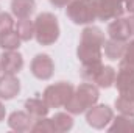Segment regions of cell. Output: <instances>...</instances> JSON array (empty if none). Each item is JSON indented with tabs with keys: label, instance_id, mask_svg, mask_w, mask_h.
Returning <instances> with one entry per match:
<instances>
[{
	"label": "cell",
	"instance_id": "cell-1",
	"mask_svg": "<svg viewBox=\"0 0 134 133\" xmlns=\"http://www.w3.org/2000/svg\"><path fill=\"white\" fill-rule=\"evenodd\" d=\"M104 45L103 32L97 27H87L83 30L80 45H78V58L83 63L101 61V47Z\"/></svg>",
	"mask_w": 134,
	"mask_h": 133
},
{
	"label": "cell",
	"instance_id": "cell-2",
	"mask_svg": "<svg viewBox=\"0 0 134 133\" xmlns=\"http://www.w3.org/2000/svg\"><path fill=\"white\" fill-rule=\"evenodd\" d=\"M34 36L39 44L50 45L59 36V25L58 19L50 13H42L36 17L34 22Z\"/></svg>",
	"mask_w": 134,
	"mask_h": 133
},
{
	"label": "cell",
	"instance_id": "cell-3",
	"mask_svg": "<svg viewBox=\"0 0 134 133\" xmlns=\"http://www.w3.org/2000/svg\"><path fill=\"white\" fill-rule=\"evenodd\" d=\"M98 99V89L94 85L84 83L81 85L75 94H72L70 100L66 103L67 110L72 113H83L86 108L92 106Z\"/></svg>",
	"mask_w": 134,
	"mask_h": 133
},
{
	"label": "cell",
	"instance_id": "cell-4",
	"mask_svg": "<svg viewBox=\"0 0 134 133\" xmlns=\"http://www.w3.org/2000/svg\"><path fill=\"white\" fill-rule=\"evenodd\" d=\"M67 16L75 24H89L97 17L94 0H72L67 6Z\"/></svg>",
	"mask_w": 134,
	"mask_h": 133
},
{
	"label": "cell",
	"instance_id": "cell-5",
	"mask_svg": "<svg viewBox=\"0 0 134 133\" xmlns=\"http://www.w3.org/2000/svg\"><path fill=\"white\" fill-rule=\"evenodd\" d=\"M72 94H73V86L66 81H59V83L52 85L45 89L44 100L50 106H61V105H66L70 100Z\"/></svg>",
	"mask_w": 134,
	"mask_h": 133
},
{
	"label": "cell",
	"instance_id": "cell-6",
	"mask_svg": "<svg viewBox=\"0 0 134 133\" xmlns=\"http://www.w3.org/2000/svg\"><path fill=\"white\" fill-rule=\"evenodd\" d=\"M123 0H94L97 17L101 21L117 19L123 13Z\"/></svg>",
	"mask_w": 134,
	"mask_h": 133
},
{
	"label": "cell",
	"instance_id": "cell-7",
	"mask_svg": "<svg viewBox=\"0 0 134 133\" xmlns=\"http://www.w3.org/2000/svg\"><path fill=\"white\" fill-rule=\"evenodd\" d=\"M108 33L111 39L115 41H126L134 34V17L130 19H117L109 24Z\"/></svg>",
	"mask_w": 134,
	"mask_h": 133
},
{
	"label": "cell",
	"instance_id": "cell-8",
	"mask_svg": "<svg viewBox=\"0 0 134 133\" xmlns=\"http://www.w3.org/2000/svg\"><path fill=\"white\" fill-rule=\"evenodd\" d=\"M31 72L34 77L47 80L53 75V61L48 55H36L31 61Z\"/></svg>",
	"mask_w": 134,
	"mask_h": 133
},
{
	"label": "cell",
	"instance_id": "cell-9",
	"mask_svg": "<svg viewBox=\"0 0 134 133\" xmlns=\"http://www.w3.org/2000/svg\"><path fill=\"white\" fill-rule=\"evenodd\" d=\"M0 66H2L5 74L14 75V74H17L22 69V66H24V58H22L20 53H17L14 50H8V52H5L0 57Z\"/></svg>",
	"mask_w": 134,
	"mask_h": 133
},
{
	"label": "cell",
	"instance_id": "cell-10",
	"mask_svg": "<svg viewBox=\"0 0 134 133\" xmlns=\"http://www.w3.org/2000/svg\"><path fill=\"white\" fill-rule=\"evenodd\" d=\"M111 119H112V111H111V108L106 106V105L94 106V108L87 113V122H89L91 125H94L95 129H103Z\"/></svg>",
	"mask_w": 134,
	"mask_h": 133
},
{
	"label": "cell",
	"instance_id": "cell-11",
	"mask_svg": "<svg viewBox=\"0 0 134 133\" xmlns=\"http://www.w3.org/2000/svg\"><path fill=\"white\" fill-rule=\"evenodd\" d=\"M20 89V85H19V80L11 75V74H6L5 77L0 78V97L3 99H13Z\"/></svg>",
	"mask_w": 134,
	"mask_h": 133
},
{
	"label": "cell",
	"instance_id": "cell-12",
	"mask_svg": "<svg viewBox=\"0 0 134 133\" xmlns=\"http://www.w3.org/2000/svg\"><path fill=\"white\" fill-rule=\"evenodd\" d=\"M117 88L120 91V96L134 99V74L126 72V70H120V74L117 77Z\"/></svg>",
	"mask_w": 134,
	"mask_h": 133
},
{
	"label": "cell",
	"instance_id": "cell-13",
	"mask_svg": "<svg viewBox=\"0 0 134 133\" xmlns=\"http://www.w3.org/2000/svg\"><path fill=\"white\" fill-rule=\"evenodd\" d=\"M11 8L14 16H17L19 19H25L34 11V0H13Z\"/></svg>",
	"mask_w": 134,
	"mask_h": 133
},
{
	"label": "cell",
	"instance_id": "cell-14",
	"mask_svg": "<svg viewBox=\"0 0 134 133\" xmlns=\"http://www.w3.org/2000/svg\"><path fill=\"white\" fill-rule=\"evenodd\" d=\"M25 108L31 117H42L48 111V105L45 100L41 99H30L25 102Z\"/></svg>",
	"mask_w": 134,
	"mask_h": 133
},
{
	"label": "cell",
	"instance_id": "cell-15",
	"mask_svg": "<svg viewBox=\"0 0 134 133\" xmlns=\"http://www.w3.org/2000/svg\"><path fill=\"white\" fill-rule=\"evenodd\" d=\"M104 53L108 58L111 60H119L123 57L125 53V44L123 41H115V39H111L108 42H104Z\"/></svg>",
	"mask_w": 134,
	"mask_h": 133
},
{
	"label": "cell",
	"instance_id": "cell-16",
	"mask_svg": "<svg viewBox=\"0 0 134 133\" xmlns=\"http://www.w3.org/2000/svg\"><path fill=\"white\" fill-rule=\"evenodd\" d=\"M9 125L16 130H28L31 127V116L25 113H13L9 117Z\"/></svg>",
	"mask_w": 134,
	"mask_h": 133
},
{
	"label": "cell",
	"instance_id": "cell-17",
	"mask_svg": "<svg viewBox=\"0 0 134 133\" xmlns=\"http://www.w3.org/2000/svg\"><path fill=\"white\" fill-rule=\"evenodd\" d=\"M20 41H22V39L19 38L17 32L9 30V32H5V33H0V47H2V49L14 50V49L19 47Z\"/></svg>",
	"mask_w": 134,
	"mask_h": 133
},
{
	"label": "cell",
	"instance_id": "cell-18",
	"mask_svg": "<svg viewBox=\"0 0 134 133\" xmlns=\"http://www.w3.org/2000/svg\"><path fill=\"white\" fill-rule=\"evenodd\" d=\"M16 32H17L19 38H20L22 41H28V39L33 38V34H34V24L28 19V17L20 19V21L17 22V25H16Z\"/></svg>",
	"mask_w": 134,
	"mask_h": 133
},
{
	"label": "cell",
	"instance_id": "cell-19",
	"mask_svg": "<svg viewBox=\"0 0 134 133\" xmlns=\"http://www.w3.org/2000/svg\"><path fill=\"white\" fill-rule=\"evenodd\" d=\"M120 70L134 74V39L128 44V47H125V53L120 61Z\"/></svg>",
	"mask_w": 134,
	"mask_h": 133
},
{
	"label": "cell",
	"instance_id": "cell-20",
	"mask_svg": "<svg viewBox=\"0 0 134 133\" xmlns=\"http://www.w3.org/2000/svg\"><path fill=\"white\" fill-rule=\"evenodd\" d=\"M114 78H115V72H114V69L112 67H101L100 70H98V74L95 75V78H94V81L97 83V85H100L103 88H108V86H111V83L114 81Z\"/></svg>",
	"mask_w": 134,
	"mask_h": 133
},
{
	"label": "cell",
	"instance_id": "cell-21",
	"mask_svg": "<svg viewBox=\"0 0 134 133\" xmlns=\"http://www.w3.org/2000/svg\"><path fill=\"white\" fill-rule=\"evenodd\" d=\"M52 121H53L55 129H58V130H69V129L72 127V117L67 116V114H64V113L55 114V117H53Z\"/></svg>",
	"mask_w": 134,
	"mask_h": 133
},
{
	"label": "cell",
	"instance_id": "cell-22",
	"mask_svg": "<svg viewBox=\"0 0 134 133\" xmlns=\"http://www.w3.org/2000/svg\"><path fill=\"white\" fill-rule=\"evenodd\" d=\"M115 105H117V108L122 111V113H125V114H131L134 116V99H128V97H123V96H120L117 102H115Z\"/></svg>",
	"mask_w": 134,
	"mask_h": 133
},
{
	"label": "cell",
	"instance_id": "cell-23",
	"mask_svg": "<svg viewBox=\"0 0 134 133\" xmlns=\"http://www.w3.org/2000/svg\"><path fill=\"white\" fill-rule=\"evenodd\" d=\"M130 117H119L115 119V124L112 127V130H126V129H134V121L131 119V122H128Z\"/></svg>",
	"mask_w": 134,
	"mask_h": 133
},
{
	"label": "cell",
	"instance_id": "cell-24",
	"mask_svg": "<svg viewBox=\"0 0 134 133\" xmlns=\"http://www.w3.org/2000/svg\"><path fill=\"white\" fill-rule=\"evenodd\" d=\"M13 28V19L9 14L6 13H2L0 14V33H5V32H9Z\"/></svg>",
	"mask_w": 134,
	"mask_h": 133
},
{
	"label": "cell",
	"instance_id": "cell-25",
	"mask_svg": "<svg viewBox=\"0 0 134 133\" xmlns=\"http://www.w3.org/2000/svg\"><path fill=\"white\" fill-rule=\"evenodd\" d=\"M126 2V9L130 13H134V0H125Z\"/></svg>",
	"mask_w": 134,
	"mask_h": 133
},
{
	"label": "cell",
	"instance_id": "cell-26",
	"mask_svg": "<svg viewBox=\"0 0 134 133\" xmlns=\"http://www.w3.org/2000/svg\"><path fill=\"white\" fill-rule=\"evenodd\" d=\"M5 117V108H3V105L0 103V121Z\"/></svg>",
	"mask_w": 134,
	"mask_h": 133
}]
</instances>
